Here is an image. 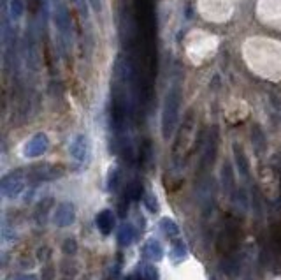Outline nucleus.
<instances>
[{
	"label": "nucleus",
	"mask_w": 281,
	"mask_h": 280,
	"mask_svg": "<svg viewBox=\"0 0 281 280\" xmlns=\"http://www.w3.org/2000/svg\"><path fill=\"white\" fill-rule=\"evenodd\" d=\"M144 205H146V208L150 210V212H158V201L153 194H146V196H144Z\"/></svg>",
	"instance_id": "obj_23"
},
{
	"label": "nucleus",
	"mask_w": 281,
	"mask_h": 280,
	"mask_svg": "<svg viewBox=\"0 0 281 280\" xmlns=\"http://www.w3.org/2000/svg\"><path fill=\"white\" fill-rule=\"evenodd\" d=\"M88 155H90L88 139L85 138V136H77V138L72 141V145H70V157H72L76 162H79V164H83V162L88 159Z\"/></svg>",
	"instance_id": "obj_9"
},
{
	"label": "nucleus",
	"mask_w": 281,
	"mask_h": 280,
	"mask_svg": "<svg viewBox=\"0 0 281 280\" xmlns=\"http://www.w3.org/2000/svg\"><path fill=\"white\" fill-rule=\"evenodd\" d=\"M135 238V229L132 224H123L118 231V242L122 247H128Z\"/></svg>",
	"instance_id": "obj_15"
},
{
	"label": "nucleus",
	"mask_w": 281,
	"mask_h": 280,
	"mask_svg": "<svg viewBox=\"0 0 281 280\" xmlns=\"http://www.w3.org/2000/svg\"><path fill=\"white\" fill-rule=\"evenodd\" d=\"M171 254H173L176 259L185 258V256H186V248H185V245L181 243V240H176V242H173V250H171Z\"/></svg>",
	"instance_id": "obj_21"
},
{
	"label": "nucleus",
	"mask_w": 281,
	"mask_h": 280,
	"mask_svg": "<svg viewBox=\"0 0 281 280\" xmlns=\"http://www.w3.org/2000/svg\"><path fill=\"white\" fill-rule=\"evenodd\" d=\"M53 206H54V199H51V197H44V199H41V203L37 205L35 213H34L35 220H37V222H44V219L53 210Z\"/></svg>",
	"instance_id": "obj_14"
},
{
	"label": "nucleus",
	"mask_w": 281,
	"mask_h": 280,
	"mask_svg": "<svg viewBox=\"0 0 281 280\" xmlns=\"http://www.w3.org/2000/svg\"><path fill=\"white\" fill-rule=\"evenodd\" d=\"M120 184H122V171L116 166H113L107 173V190L109 192H116L120 189Z\"/></svg>",
	"instance_id": "obj_18"
},
{
	"label": "nucleus",
	"mask_w": 281,
	"mask_h": 280,
	"mask_svg": "<svg viewBox=\"0 0 281 280\" xmlns=\"http://www.w3.org/2000/svg\"><path fill=\"white\" fill-rule=\"evenodd\" d=\"M76 219V208H74L72 203L65 201V203H60L54 208L53 213V222L58 225V227H67L74 222Z\"/></svg>",
	"instance_id": "obj_7"
},
{
	"label": "nucleus",
	"mask_w": 281,
	"mask_h": 280,
	"mask_svg": "<svg viewBox=\"0 0 281 280\" xmlns=\"http://www.w3.org/2000/svg\"><path fill=\"white\" fill-rule=\"evenodd\" d=\"M127 280H146V278H144V275L135 273V275H130V277H127Z\"/></svg>",
	"instance_id": "obj_26"
},
{
	"label": "nucleus",
	"mask_w": 281,
	"mask_h": 280,
	"mask_svg": "<svg viewBox=\"0 0 281 280\" xmlns=\"http://www.w3.org/2000/svg\"><path fill=\"white\" fill-rule=\"evenodd\" d=\"M216 151H218V132L213 131L209 134V139L206 141V150L202 154L201 159V174H208L211 166H213L214 159H216Z\"/></svg>",
	"instance_id": "obj_6"
},
{
	"label": "nucleus",
	"mask_w": 281,
	"mask_h": 280,
	"mask_svg": "<svg viewBox=\"0 0 281 280\" xmlns=\"http://www.w3.org/2000/svg\"><path fill=\"white\" fill-rule=\"evenodd\" d=\"M49 146V141L46 138V134H35L25 146V155L26 157H41L46 154Z\"/></svg>",
	"instance_id": "obj_8"
},
{
	"label": "nucleus",
	"mask_w": 281,
	"mask_h": 280,
	"mask_svg": "<svg viewBox=\"0 0 281 280\" xmlns=\"http://www.w3.org/2000/svg\"><path fill=\"white\" fill-rule=\"evenodd\" d=\"M151 155H153V150H151L150 141H144L139 150V164L143 166V168H148V166L151 164Z\"/></svg>",
	"instance_id": "obj_20"
},
{
	"label": "nucleus",
	"mask_w": 281,
	"mask_h": 280,
	"mask_svg": "<svg viewBox=\"0 0 281 280\" xmlns=\"http://www.w3.org/2000/svg\"><path fill=\"white\" fill-rule=\"evenodd\" d=\"M13 280H37V277H34V275H18Z\"/></svg>",
	"instance_id": "obj_25"
},
{
	"label": "nucleus",
	"mask_w": 281,
	"mask_h": 280,
	"mask_svg": "<svg viewBox=\"0 0 281 280\" xmlns=\"http://www.w3.org/2000/svg\"><path fill=\"white\" fill-rule=\"evenodd\" d=\"M143 254H144V258L150 259V261H160L163 256V248H162V245H160L158 240L150 238L146 243H144Z\"/></svg>",
	"instance_id": "obj_12"
},
{
	"label": "nucleus",
	"mask_w": 281,
	"mask_h": 280,
	"mask_svg": "<svg viewBox=\"0 0 281 280\" xmlns=\"http://www.w3.org/2000/svg\"><path fill=\"white\" fill-rule=\"evenodd\" d=\"M26 173H29V182L39 184V182H53L60 178L64 174V168L49 164V162H41V164L32 166Z\"/></svg>",
	"instance_id": "obj_5"
},
{
	"label": "nucleus",
	"mask_w": 281,
	"mask_h": 280,
	"mask_svg": "<svg viewBox=\"0 0 281 280\" xmlns=\"http://www.w3.org/2000/svg\"><path fill=\"white\" fill-rule=\"evenodd\" d=\"M179 100H181V93L178 88H173L165 97V106H163V116H162V136L163 139H169L174 134L176 123H178L179 115Z\"/></svg>",
	"instance_id": "obj_2"
},
{
	"label": "nucleus",
	"mask_w": 281,
	"mask_h": 280,
	"mask_svg": "<svg viewBox=\"0 0 281 280\" xmlns=\"http://www.w3.org/2000/svg\"><path fill=\"white\" fill-rule=\"evenodd\" d=\"M46 254H49L48 248H39V250H37V258L41 259V261H46V259H48V256H46Z\"/></svg>",
	"instance_id": "obj_24"
},
{
	"label": "nucleus",
	"mask_w": 281,
	"mask_h": 280,
	"mask_svg": "<svg viewBox=\"0 0 281 280\" xmlns=\"http://www.w3.org/2000/svg\"><path fill=\"white\" fill-rule=\"evenodd\" d=\"M160 227H162V233L167 236V238H171V240H179L178 236H179V227H178V224L174 222V220H171V219H162L160 220Z\"/></svg>",
	"instance_id": "obj_16"
},
{
	"label": "nucleus",
	"mask_w": 281,
	"mask_h": 280,
	"mask_svg": "<svg viewBox=\"0 0 281 280\" xmlns=\"http://www.w3.org/2000/svg\"><path fill=\"white\" fill-rule=\"evenodd\" d=\"M193 148H195V118L193 113L190 111L186 115L185 122L181 123V129H179V134L173 146V162L176 168L185 166V162L192 155Z\"/></svg>",
	"instance_id": "obj_1"
},
{
	"label": "nucleus",
	"mask_w": 281,
	"mask_h": 280,
	"mask_svg": "<svg viewBox=\"0 0 281 280\" xmlns=\"http://www.w3.org/2000/svg\"><path fill=\"white\" fill-rule=\"evenodd\" d=\"M221 185L229 197L236 196V178H234V171L229 161H225L221 166Z\"/></svg>",
	"instance_id": "obj_10"
},
{
	"label": "nucleus",
	"mask_w": 281,
	"mask_h": 280,
	"mask_svg": "<svg viewBox=\"0 0 281 280\" xmlns=\"http://www.w3.org/2000/svg\"><path fill=\"white\" fill-rule=\"evenodd\" d=\"M29 184V173L25 169H13L2 178V194L6 197H18Z\"/></svg>",
	"instance_id": "obj_4"
},
{
	"label": "nucleus",
	"mask_w": 281,
	"mask_h": 280,
	"mask_svg": "<svg viewBox=\"0 0 281 280\" xmlns=\"http://www.w3.org/2000/svg\"><path fill=\"white\" fill-rule=\"evenodd\" d=\"M62 250H64L65 256H74V254L77 252V245H76V242H74L72 238H70V240H65L64 245H62Z\"/></svg>",
	"instance_id": "obj_22"
},
{
	"label": "nucleus",
	"mask_w": 281,
	"mask_h": 280,
	"mask_svg": "<svg viewBox=\"0 0 281 280\" xmlns=\"http://www.w3.org/2000/svg\"><path fill=\"white\" fill-rule=\"evenodd\" d=\"M125 194H127L128 199H130V201H139L140 197H143V194H144L143 182H140V180H132L130 184L127 185V190H125Z\"/></svg>",
	"instance_id": "obj_17"
},
{
	"label": "nucleus",
	"mask_w": 281,
	"mask_h": 280,
	"mask_svg": "<svg viewBox=\"0 0 281 280\" xmlns=\"http://www.w3.org/2000/svg\"><path fill=\"white\" fill-rule=\"evenodd\" d=\"M237 247H239V229L234 220L229 219L218 235L216 248L223 258H230L237 250Z\"/></svg>",
	"instance_id": "obj_3"
},
{
	"label": "nucleus",
	"mask_w": 281,
	"mask_h": 280,
	"mask_svg": "<svg viewBox=\"0 0 281 280\" xmlns=\"http://www.w3.org/2000/svg\"><path fill=\"white\" fill-rule=\"evenodd\" d=\"M234 157H236V164H237L239 174L244 178V180H249V162H248V159H246L244 151L239 145H234Z\"/></svg>",
	"instance_id": "obj_13"
},
{
	"label": "nucleus",
	"mask_w": 281,
	"mask_h": 280,
	"mask_svg": "<svg viewBox=\"0 0 281 280\" xmlns=\"http://www.w3.org/2000/svg\"><path fill=\"white\" fill-rule=\"evenodd\" d=\"M271 242H272V247H274L276 254H281V220H274L271 222Z\"/></svg>",
	"instance_id": "obj_19"
},
{
	"label": "nucleus",
	"mask_w": 281,
	"mask_h": 280,
	"mask_svg": "<svg viewBox=\"0 0 281 280\" xmlns=\"http://www.w3.org/2000/svg\"><path fill=\"white\" fill-rule=\"evenodd\" d=\"M95 222H97V227H99V231L102 233V235H111V231L116 225V217L111 210H102V212L97 215Z\"/></svg>",
	"instance_id": "obj_11"
}]
</instances>
